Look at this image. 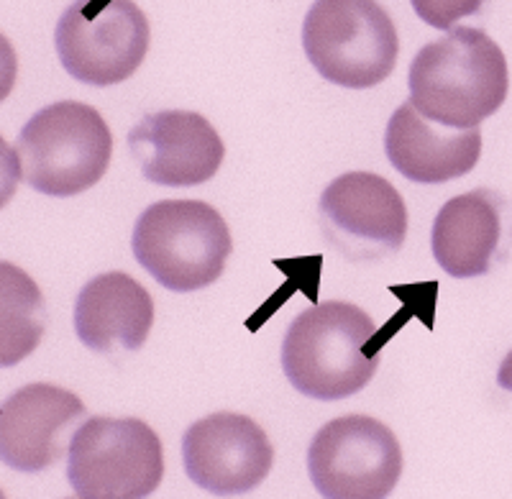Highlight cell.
<instances>
[{
  "label": "cell",
  "instance_id": "cell-6",
  "mask_svg": "<svg viewBox=\"0 0 512 499\" xmlns=\"http://www.w3.org/2000/svg\"><path fill=\"white\" fill-rule=\"evenodd\" d=\"M67 456V482L80 499H141L162 484V441L136 418L85 420Z\"/></svg>",
  "mask_w": 512,
  "mask_h": 499
},
{
  "label": "cell",
  "instance_id": "cell-7",
  "mask_svg": "<svg viewBox=\"0 0 512 499\" xmlns=\"http://www.w3.org/2000/svg\"><path fill=\"white\" fill-rule=\"evenodd\" d=\"M54 47L77 82L118 85L149 52V21L134 0H75L59 18Z\"/></svg>",
  "mask_w": 512,
  "mask_h": 499
},
{
  "label": "cell",
  "instance_id": "cell-5",
  "mask_svg": "<svg viewBox=\"0 0 512 499\" xmlns=\"http://www.w3.org/2000/svg\"><path fill=\"white\" fill-rule=\"evenodd\" d=\"M303 49L323 80L367 90L392 75L400 39L377 0H315L303 21Z\"/></svg>",
  "mask_w": 512,
  "mask_h": 499
},
{
  "label": "cell",
  "instance_id": "cell-16",
  "mask_svg": "<svg viewBox=\"0 0 512 499\" xmlns=\"http://www.w3.org/2000/svg\"><path fill=\"white\" fill-rule=\"evenodd\" d=\"M44 318V297L34 279L16 264H0V364H18L36 349Z\"/></svg>",
  "mask_w": 512,
  "mask_h": 499
},
{
  "label": "cell",
  "instance_id": "cell-9",
  "mask_svg": "<svg viewBox=\"0 0 512 499\" xmlns=\"http://www.w3.org/2000/svg\"><path fill=\"white\" fill-rule=\"evenodd\" d=\"M320 226L328 244L349 262H374L402 249L408 208L395 185L372 172H349L320 195Z\"/></svg>",
  "mask_w": 512,
  "mask_h": 499
},
{
  "label": "cell",
  "instance_id": "cell-12",
  "mask_svg": "<svg viewBox=\"0 0 512 499\" xmlns=\"http://www.w3.org/2000/svg\"><path fill=\"white\" fill-rule=\"evenodd\" d=\"M431 246L438 267L451 277L489 274L512 249V208L487 187L451 198L433 221Z\"/></svg>",
  "mask_w": 512,
  "mask_h": 499
},
{
  "label": "cell",
  "instance_id": "cell-18",
  "mask_svg": "<svg viewBox=\"0 0 512 499\" xmlns=\"http://www.w3.org/2000/svg\"><path fill=\"white\" fill-rule=\"evenodd\" d=\"M497 384L507 392H512V351L502 359L500 369H497Z\"/></svg>",
  "mask_w": 512,
  "mask_h": 499
},
{
  "label": "cell",
  "instance_id": "cell-14",
  "mask_svg": "<svg viewBox=\"0 0 512 499\" xmlns=\"http://www.w3.org/2000/svg\"><path fill=\"white\" fill-rule=\"evenodd\" d=\"M384 151L402 177L418 185H441L469 175L482 154L479 128H448L425 118L413 103L392 113Z\"/></svg>",
  "mask_w": 512,
  "mask_h": 499
},
{
  "label": "cell",
  "instance_id": "cell-4",
  "mask_svg": "<svg viewBox=\"0 0 512 499\" xmlns=\"http://www.w3.org/2000/svg\"><path fill=\"white\" fill-rule=\"evenodd\" d=\"M136 262L172 292L213 285L233 241L223 215L203 200H162L139 215L131 236Z\"/></svg>",
  "mask_w": 512,
  "mask_h": 499
},
{
  "label": "cell",
  "instance_id": "cell-13",
  "mask_svg": "<svg viewBox=\"0 0 512 499\" xmlns=\"http://www.w3.org/2000/svg\"><path fill=\"white\" fill-rule=\"evenodd\" d=\"M80 418L85 405L70 389L41 382L18 389L0 407V459L26 474L49 469L70 451V430Z\"/></svg>",
  "mask_w": 512,
  "mask_h": 499
},
{
  "label": "cell",
  "instance_id": "cell-8",
  "mask_svg": "<svg viewBox=\"0 0 512 499\" xmlns=\"http://www.w3.org/2000/svg\"><path fill=\"white\" fill-rule=\"evenodd\" d=\"M310 482L326 499H384L402 474L395 433L369 415L326 423L308 448Z\"/></svg>",
  "mask_w": 512,
  "mask_h": 499
},
{
  "label": "cell",
  "instance_id": "cell-2",
  "mask_svg": "<svg viewBox=\"0 0 512 499\" xmlns=\"http://www.w3.org/2000/svg\"><path fill=\"white\" fill-rule=\"evenodd\" d=\"M377 325L351 302H318L297 315L282 341V369L292 387L323 402L346 400L367 387L379 366L369 351Z\"/></svg>",
  "mask_w": 512,
  "mask_h": 499
},
{
  "label": "cell",
  "instance_id": "cell-3",
  "mask_svg": "<svg viewBox=\"0 0 512 499\" xmlns=\"http://www.w3.org/2000/svg\"><path fill=\"white\" fill-rule=\"evenodd\" d=\"M113 134L93 105L62 100L41 108L18 134L13 159L31 190L72 198L108 172Z\"/></svg>",
  "mask_w": 512,
  "mask_h": 499
},
{
  "label": "cell",
  "instance_id": "cell-15",
  "mask_svg": "<svg viewBox=\"0 0 512 499\" xmlns=\"http://www.w3.org/2000/svg\"><path fill=\"white\" fill-rule=\"evenodd\" d=\"M154 325V300L134 277L105 272L77 295L75 331L98 354L139 351Z\"/></svg>",
  "mask_w": 512,
  "mask_h": 499
},
{
  "label": "cell",
  "instance_id": "cell-1",
  "mask_svg": "<svg viewBox=\"0 0 512 499\" xmlns=\"http://www.w3.org/2000/svg\"><path fill=\"white\" fill-rule=\"evenodd\" d=\"M410 103L448 128H477L507 100L510 75L497 41L461 26L425 44L410 64Z\"/></svg>",
  "mask_w": 512,
  "mask_h": 499
},
{
  "label": "cell",
  "instance_id": "cell-11",
  "mask_svg": "<svg viewBox=\"0 0 512 499\" xmlns=\"http://www.w3.org/2000/svg\"><path fill=\"white\" fill-rule=\"evenodd\" d=\"M141 175L162 187H195L213 180L223 164L218 131L200 113L162 111L144 116L128 134Z\"/></svg>",
  "mask_w": 512,
  "mask_h": 499
},
{
  "label": "cell",
  "instance_id": "cell-10",
  "mask_svg": "<svg viewBox=\"0 0 512 499\" xmlns=\"http://www.w3.org/2000/svg\"><path fill=\"white\" fill-rule=\"evenodd\" d=\"M187 476L213 497L249 494L267 479L274 448L262 425L239 412H213L192 423L182 438Z\"/></svg>",
  "mask_w": 512,
  "mask_h": 499
},
{
  "label": "cell",
  "instance_id": "cell-17",
  "mask_svg": "<svg viewBox=\"0 0 512 499\" xmlns=\"http://www.w3.org/2000/svg\"><path fill=\"white\" fill-rule=\"evenodd\" d=\"M420 21L433 29H451L466 16L482 11L484 0H410Z\"/></svg>",
  "mask_w": 512,
  "mask_h": 499
}]
</instances>
